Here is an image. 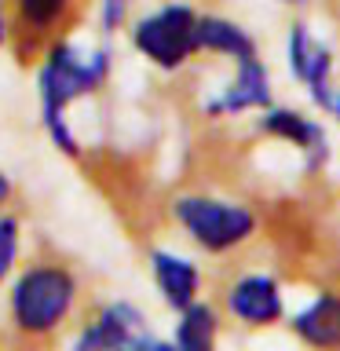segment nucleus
Segmentation results:
<instances>
[{
  "label": "nucleus",
  "mask_w": 340,
  "mask_h": 351,
  "mask_svg": "<svg viewBox=\"0 0 340 351\" xmlns=\"http://www.w3.org/2000/svg\"><path fill=\"white\" fill-rule=\"evenodd\" d=\"M333 110H337V117H340V95H333Z\"/></svg>",
  "instance_id": "nucleus-18"
},
{
  "label": "nucleus",
  "mask_w": 340,
  "mask_h": 351,
  "mask_svg": "<svg viewBox=\"0 0 340 351\" xmlns=\"http://www.w3.org/2000/svg\"><path fill=\"white\" fill-rule=\"evenodd\" d=\"M0 44H4V19H0Z\"/></svg>",
  "instance_id": "nucleus-19"
},
{
  "label": "nucleus",
  "mask_w": 340,
  "mask_h": 351,
  "mask_svg": "<svg viewBox=\"0 0 340 351\" xmlns=\"http://www.w3.org/2000/svg\"><path fill=\"white\" fill-rule=\"evenodd\" d=\"M77 296H81V285L66 263H29L8 293V337L22 348H48L70 326Z\"/></svg>",
  "instance_id": "nucleus-1"
},
{
  "label": "nucleus",
  "mask_w": 340,
  "mask_h": 351,
  "mask_svg": "<svg viewBox=\"0 0 340 351\" xmlns=\"http://www.w3.org/2000/svg\"><path fill=\"white\" fill-rule=\"evenodd\" d=\"M175 351H216V311L208 304H191L175 326Z\"/></svg>",
  "instance_id": "nucleus-13"
},
{
  "label": "nucleus",
  "mask_w": 340,
  "mask_h": 351,
  "mask_svg": "<svg viewBox=\"0 0 340 351\" xmlns=\"http://www.w3.org/2000/svg\"><path fill=\"white\" fill-rule=\"evenodd\" d=\"M8 197H11V183H8V176H4V172H0V205H4V202H8Z\"/></svg>",
  "instance_id": "nucleus-17"
},
{
  "label": "nucleus",
  "mask_w": 340,
  "mask_h": 351,
  "mask_svg": "<svg viewBox=\"0 0 340 351\" xmlns=\"http://www.w3.org/2000/svg\"><path fill=\"white\" fill-rule=\"evenodd\" d=\"M110 70V55H77L70 44H55L48 51V59L40 66V110H44V128L48 136L59 143L66 154H77V139L66 128V110L73 99L88 95L92 88L103 84V77Z\"/></svg>",
  "instance_id": "nucleus-2"
},
{
  "label": "nucleus",
  "mask_w": 340,
  "mask_h": 351,
  "mask_svg": "<svg viewBox=\"0 0 340 351\" xmlns=\"http://www.w3.org/2000/svg\"><path fill=\"white\" fill-rule=\"evenodd\" d=\"M227 311L245 326H271L282 318V293L267 274H245L230 285Z\"/></svg>",
  "instance_id": "nucleus-6"
},
{
  "label": "nucleus",
  "mask_w": 340,
  "mask_h": 351,
  "mask_svg": "<svg viewBox=\"0 0 340 351\" xmlns=\"http://www.w3.org/2000/svg\"><path fill=\"white\" fill-rule=\"evenodd\" d=\"M260 128L271 132V136H278V139H289L293 147H300L307 158H311V169L326 161V132H322V125H315L311 117L293 114V110H267V117L260 121Z\"/></svg>",
  "instance_id": "nucleus-9"
},
{
  "label": "nucleus",
  "mask_w": 340,
  "mask_h": 351,
  "mask_svg": "<svg viewBox=\"0 0 340 351\" xmlns=\"http://www.w3.org/2000/svg\"><path fill=\"white\" fill-rule=\"evenodd\" d=\"M117 351H175L169 340H158V337H147V333H139V337H132L128 344H121Z\"/></svg>",
  "instance_id": "nucleus-16"
},
{
  "label": "nucleus",
  "mask_w": 340,
  "mask_h": 351,
  "mask_svg": "<svg viewBox=\"0 0 340 351\" xmlns=\"http://www.w3.org/2000/svg\"><path fill=\"white\" fill-rule=\"evenodd\" d=\"M139 326H143V315L132 304H125V300L106 304L103 311L84 326V333L77 337L73 351H117L121 344H128L132 337H139Z\"/></svg>",
  "instance_id": "nucleus-7"
},
{
  "label": "nucleus",
  "mask_w": 340,
  "mask_h": 351,
  "mask_svg": "<svg viewBox=\"0 0 340 351\" xmlns=\"http://www.w3.org/2000/svg\"><path fill=\"white\" fill-rule=\"evenodd\" d=\"M194 29H197V15L191 8L186 4H165L161 11H154V15L136 22L132 40H136V48L147 55L150 62L165 66V70H175V66H183L197 51Z\"/></svg>",
  "instance_id": "nucleus-5"
},
{
  "label": "nucleus",
  "mask_w": 340,
  "mask_h": 351,
  "mask_svg": "<svg viewBox=\"0 0 340 351\" xmlns=\"http://www.w3.org/2000/svg\"><path fill=\"white\" fill-rule=\"evenodd\" d=\"M293 333L315 351H340V293L315 296L304 311L293 315Z\"/></svg>",
  "instance_id": "nucleus-8"
},
{
  "label": "nucleus",
  "mask_w": 340,
  "mask_h": 351,
  "mask_svg": "<svg viewBox=\"0 0 340 351\" xmlns=\"http://www.w3.org/2000/svg\"><path fill=\"white\" fill-rule=\"evenodd\" d=\"M175 219L208 252L234 249L256 230V216L245 205H227V202H212V197H180L175 202Z\"/></svg>",
  "instance_id": "nucleus-4"
},
{
  "label": "nucleus",
  "mask_w": 340,
  "mask_h": 351,
  "mask_svg": "<svg viewBox=\"0 0 340 351\" xmlns=\"http://www.w3.org/2000/svg\"><path fill=\"white\" fill-rule=\"evenodd\" d=\"M194 44H197V51L230 55V59H238V66L256 59V44H252L249 33L227 19H216V15H197Z\"/></svg>",
  "instance_id": "nucleus-10"
},
{
  "label": "nucleus",
  "mask_w": 340,
  "mask_h": 351,
  "mask_svg": "<svg viewBox=\"0 0 340 351\" xmlns=\"http://www.w3.org/2000/svg\"><path fill=\"white\" fill-rule=\"evenodd\" d=\"M84 0H0L4 40L11 44L19 62L48 55L62 44V33L77 22Z\"/></svg>",
  "instance_id": "nucleus-3"
},
{
  "label": "nucleus",
  "mask_w": 340,
  "mask_h": 351,
  "mask_svg": "<svg viewBox=\"0 0 340 351\" xmlns=\"http://www.w3.org/2000/svg\"><path fill=\"white\" fill-rule=\"evenodd\" d=\"M154 282L165 293L175 311H186L191 304H197V267L183 256H172V252H154Z\"/></svg>",
  "instance_id": "nucleus-11"
},
{
  "label": "nucleus",
  "mask_w": 340,
  "mask_h": 351,
  "mask_svg": "<svg viewBox=\"0 0 340 351\" xmlns=\"http://www.w3.org/2000/svg\"><path fill=\"white\" fill-rule=\"evenodd\" d=\"M128 4H132V0H103V29H106V33L117 29L121 22H125Z\"/></svg>",
  "instance_id": "nucleus-15"
},
{
  "label": "nucleus",
  "mask_w": 340,
  "mask_h": 351,
  "mask_svg": "<svg viewBox=\"0 0 340 351\" xmlns=\"http://www.w3.org/2000/svg\"><path fill=\"white\" fill-rule=\"evenodd\" d=\"M15 256H19V219L15 216H0V282L8 278Z\"/></svg>",
  "instance_id": "nucleus-14"
},
{
  "label": "nucleus",
  "mask_w": 340,
  "mask_h": 351,
  "mask_svg": "<svg viewBox=\"0 0 340 351\" xmlns=\"http://www.w3.org/2000/svg\"><path fill=\"white\" fill-rule=\"evenodd\" d=\"M293 4H300V0H293Z\"/></svg>",
  "instance_id": "nucleus-20"
},
{
  "label": "nucleus",
  "mask_w": 340,
  "mask_h": 351,
  "mask_svg": "<svg viewBox=\"0 0 340 351\" xmlns=\"http://www.w3.org/2000/svg\"><path fill=\"white\" fill-rule=\"evenodd\" d=\"M271 103V92H267V70L252 59V62H241L238 66V77L234 84L227 88L216 103H208V114H241V110H252V106H267Z\"/></svg>",
  "instance_id": "nucleus-12"
}]
</instances>
